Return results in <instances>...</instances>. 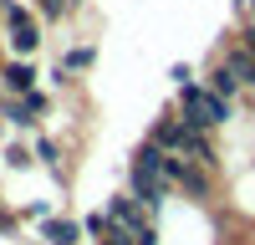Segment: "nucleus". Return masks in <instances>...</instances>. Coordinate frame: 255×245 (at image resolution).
Returning a JSON list of instances; mask_svg holds the SVG:
<instances>
[{
    "label": "nucleus",
    "instance_id": "f257e3e1",
    "mask_svg": "<svg viewBox=\"0 0 255 245\" xmlns=\"http://www.w3.org/2000/svg\"><path fill=\"white\" fill-rule=\"evenodd\" d=\"M179 113H184L189 128L215 133V128H225V122L235 118V102L220 97V92H209L204 82H189V87H179Z\"/></svg>",
    "mask_w": 255,
    "mask_h": 245
},
{
    "label": "nucleus",
    "instance_id": "f03ea898",
    "mask_svg": "<svg viewBox=\"0 0 255 245\" xmlns=\"http://www.w3.org/2000/svg\"><path fill=\"white\" fill-rule=\"evenodd\" d=\"M5 41H10L15 56H31L41 46V31H36V20L26 10H5Z\"/></svg>",
    "mask_w": 255,
    "mask_h": 245
},
{
    "label": "nucleus",
    "instance_id": "7ed1b4c3",
    "mask_svg": "<svg viewBox=\"0 0 255 245\" xmlns=\"http://www.w3.org/2000/svg\"><path fill=\"white\" fill-rule=\"evenodd\" d=\"M108 215H113V225H123V230H128V235H133V230H138V225H143V220H153V210H148V204H143V199H133V194H128V189L108 199Z\"/></svg>",
    "mask_w": 255,
    "mask_h": 245
},
{
    "label": "nucleus",
    "instance_id": "20e7f679",
    "mask_svg": "<svg viewBox=\"0 0 255 245\" xmlns=\"http://www.w3.org/2000/svg\"><path fill=\"white\" fill-rule=\"evenodd\" d=\"M36 67H31V61L26 56H15V61H5V67H0V87H5L10 97H26V92H36Z\"/></svg>",
    "mask_w": 255,
    "mask_h": 245
},
{
    "label": "nucleus",
    "instance_id": "39448f33",
    "mask_svg": "<svg viewBox=\"0 0 255 245\" xmlns=\"http://www.w3.org/2000/svg\"><path fill=\"white\" fill-rule=\"evenodd\" d=\"M41 240L46 245H82L87 230H82V220H72V215H51V220H41Z\"/></svg>",
    "mask_w": 255,
    "mask_h": 245
},
{
    "label": "nucleus",
    "instance_id": "423d86ee",
    "mask_svg": "<svg viewBox=\"0 0 255 245\" xmlns=\"http://www.w3.org/2000/svg\"><path fill=\"white\" fill-rule=\"evenodd\" d=\"M128 169H143V174H163V169H168V148H158L153 138H143L138 148H133V163H128Z\"/></svg>",
    "mask_w": 255,
    "mask_h": 245
},
{
    "label": "nucleus",
    "instance_id": "0eeeda50",
    "mask_svg": "<svg viewBox=\"0 0 255 245\" xmlns=\"http://www.w3.org/2000/svg\"><path fill=\"white\" fill-rule=\"evenodd\" d=\"M0 118H5V122H10V128H20V133H31L41 113L31 108V102H26V97H5V102H0Z\"/></svg>",
    "mask_w": 255,
    "mask_h": 245
},
{
    "label": "nucleus",
    "instance_id": "6e6552de",
    "mask_svg": "<svg viewBox=\"0 0 255 245\" xmlns=\"http://www.w3.org/2000/svg\"><path fill=\"white\" fill-rule=\"evenodd\" d=\"M204 87H209V92H220V97H230V102H235V97H240V87H245V82H240L235 72H230L225 61H215V67L204 72Z\"/></svg>",
    "mask_w": 255,
    "mask_h": 245
},
{
    "label": "nucleus",
    "instance_id": "1a4fd4ad",
    "mask_svg": "<svg viewBox=\"0 0 255 245\" xmlns=\"http://www.w3.org/2000/svg\"><path fill=\"white\" fill-rule=\"evenodd\" d=\"M220 61H225V67L235 72L240 82H245V87H255V51H245L240 41H235V46H225V56H220Z\"/></svg>",
    "mask_w": 255,
    "mask_h": 245
},
{
    "label": "nucleus",
    "instance_id": "9d476101",
    "mask_svg": "<svg viewBox=\"0 0 255 245\" xmlns=\"http://www.w3.org/2000/svg\"><path fill=\"white\" fill-rule=\"evenodd\" d=\"M36 163H41L51 179H61V148H56L51 138H36Z\"/></svg>",
    "mask_w": 255,
    "mask_h": 245
},
{
    "label": "nucleus",
    "instance_id": "9b49d317",
    "mask_svg": "<svg viewBox=\"0 0 255 245\" xmlns=\"http://www.w3.org/2000/svg\"><path fill=\"white\" fill-rule=\"evenodd\" d=\"M92 61H97V51H92V46H72L67 56H61V72H87Z\"/></svg>",
    "mask_w": 255,
    "mask_h": 245
},
{
    "label": "nucleus",
    "instance_id": "f8f14e48",
    "mask_svg": "<svg viewBox=\"0 0 255 245\" xmlns=\"http://www.w3.org/2000/svg\"><path fill=\"white\" fill-rule=\"evenodd\" d=\"M82 230H87L92 240H102V235H108V230H113V215H108V210H92L87 220H82Z\"/></svg>",
    "mask_w": 255,
    "mask_h": 245
},
{
    "label": "nucleus",
    "instance_id": "ddd939ff",
    "mask_svg": "<svg viewBox=\"0 0 255 245\" xmlns=\"http://www.w3.org/2000/svg\"><path fill=\"white\" fill-rule=\"evenodd\" d=\"M31 158H36V148H26V143H10V148H5V163H10V169H20V174L31 169Z\"/></svg>",
    "mask_w": 255,
    "mask_h": 245
},
{
    "label": "nucleus",
    "instance_id": "4468645a",
    "mask_svg": "<svg viewBox=\"0 0 255 245\" xmlns=\"http://www.w3.org/2000/svg\"><path fill=\"white\" fill-rule=\"evenodd\" d=\"M158 240H163V235H158V215H153V220H143L138 230H133V245H158Z\"/></svg>",
    "mask_w": 255,
    "mask_h": 245
},
{
    "label": "nucleus",
    "instance_id": "2eb2a0df",
    "mask_svg": "<svg viewBox=\"0 0 255 245\" xmlns=\"http://www.w3.org/2000/svg\"><path fill=\"white\" fill-rule=\"evenodd\" d=\"M72 5H77V0H41V15H46V20H61Z\"/></svg>",
    "mask_w": 255,
    "mask_h": 245
},
{
    "label": "nucleus",
    "instance_id": "dca6fc26",
    "mask_svg": "<svg viewBox=\"0 0 255 245\" xmlns=\"http://www.w3.org/2000/svg\"><path fill=\"white\" fill-rule=\"evenodd\" d=\"M20 220H51V199H36V204H26V210H20Z\"/></svg>",
    "mask_w": 255,
    "mask_h": 245
},
{
    "label": "nucleus",
    "instance_id": "f3484780",
    "mask_svg": "<svg viewBox=\"0 0 255 245\" xmlns=\"http://www.w3.org/2000/svg\"><path fill=\"white\" fill-rule=\"evenodd\" d=\"M168 82H174V87H189V82H194V67H184V61L168 67Z\"/></svg>",
    "mask_w": 255,
    "mask_h": 245
},
{
    "label": "nucleus",
    "instance_id": "a211bd4d",
    "mask_svg": "<svg viewBox=\"0 0 255 245\" xmlns=\"http://www.w3.org/2000/svg\"><path fill=\"white\" fill-rule=\"evenodd\" d=\"M97 245H133V235H128V230H123V225H113V230H108V235H102Z\"/></svg>",
    "mask_w": 255,
    "mask_h": 245
},
{
    "label": "nucleus",
    "instance_id": "6ab92c4d",
    "mask_svg": "<svg viewBox=\"0 0 255 245\" xmlns=\"http://www.w3.org/2000/svg\"><path fill=\"white\" fill-rule=\"evenodd\" d=\"M240 46H245V51H255V20H245V31H240Z\"/></svg>",
    "mask_w": 255,
    "mask_h": 245
},
{
    "label": "nucleus",
    "instance_id": "aec40b11",
    "mask_svg": "<svg viewBox=\"0 0 255 245\" xmlns=\"http://www.w3.org/2000/svg\"><path fill=\"white\" fill-rule=\"evenodd\" d=\"M250 92H255V87H250Z\"/></svg>",
    "mask_w": 255,
    "mask_h": 245
}]
</instances>
